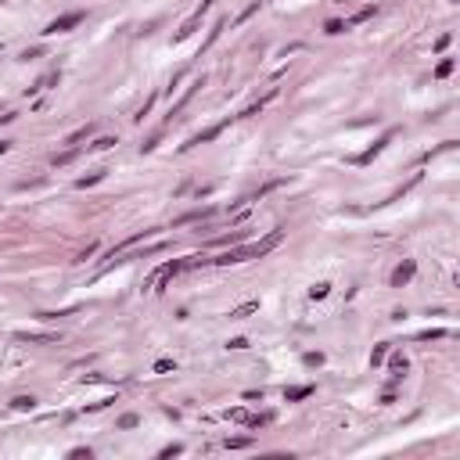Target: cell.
Instances as JSON below:
<instances>
[{"label":"cell","mask_w":460,"mask_h":460,"mask_svg":"<svg viewBox=\"0 0 460 460\" xmlns=\"http://www.w3.org/2000/svg\"><path fill=\"white\" fill-rule=\"evenodd\" d=\"M180 270H187V259H173V263H165L162 270H155V277H151L148 284H151V288H155V291H158V295H162V291H165V288H169V281L176 277V273H180Z\"/></svg>","instance_id":"obj_1"},{"label":"cell","mask_w":460,"mask_h":460,"mask_svg":"<svg viewBox=\"0 0 460 460\" xmlns=\"http://www.w3.org/2000/svg\"><path fill=\"white\" fill-rule=\"evenodd\" d=\"M284 241V230H270V234L263 237V241H255L252 248H244V259H263L266 252H273L277 244Z\"/></svg>","instance_id":"obj_2"},{"label":"cell","mask_w":460,"mask_h":460,"mask_svg":"<svg viewBox=\"0 0 460 460\" xmlns=\"http://www.w3.org/2000/svg\"><path fill=\"white\" fill-rule=\"evenodd\" d=\"M234 119H237V115H230V119H223V122H216V126H209L205 133H198V137H191V141L183 144V151H191V148H198V144H209L212 137H220V133H223V130L230 126V122H234Z\"/></svg>","instance_id":"obj_3"},{"label":"cell","mask_w":460,"mask_h":460,"mask_svg":"<svg viewBox=\"0 0 460 460\" xmlns=\"http://www.w3.org/2000/svg\"><path fill=\"white\" fill-rule=\"evenodd\" d=\"M83 18H86L83 11H69V14H61V18H54L47 29H43V33H69V29H76Z\"/></svg>","instance_id":"obj_4"},{"label":"cell","mask_w":460,"mask_h":460,"mask_svg":"<svg viewBox=\"0 0 460 460\" xmlns=\"http://www.w3.org/2000/svg\"><path fill=\"white\" fill-rule=\"evenodd\" d=\"M209 7H212V0H202V4H198V11H194L191 18H187V22L180 25V33H176V40H187V36L194 33V29L202 25V18H205V11H209Z\"/></svg>","instance_id":"obj_5"},{"label":"cell","mask_w":460,"mask_h":460,"mask_svg":"<svg viewBox=\"0 0 460 460\" xmlns=\"http://www.w3.org/2000/svg\"><path fill=\"white\" fill-rule=\"evenodd\" d=\"M413 273H417V263H413V259H403V263L392 270V288H406L413 281Z\"/></svg>","instance_id":"obj_6"},{"label":"cell","mask_w":460,"mask_h":460,"mask_svg":"<svg viewBox=\"0 0 460 460\" xmlns=\"http://www.w3.org/2000/svg\"><path fill=\"white\" fill-rule=\"evenodd\" d=\"M388 141H392V133H385V137H381V141H374V148H367L363 155H356L352 162H356V165H367V162H371L374 155H381V151H385V144H388Z\"/></svg>","instance_id":"obj_7"},{"label":"cell","mask_w":460,"mask_h":460,"mask_svg":"<svg viewBox=\"0 0 460 460\" xmlns=\"http://www.w3.org/2000/svg\"><path fill=\"white\" fill-rule=\"evenodd\" d=\"M374 14H378V7H374V4H367V7H360V11H356V14H352V18L345 22V29H349V25H360V22H371Z\"/></svg>","instance_id":"obj_8"},{"label":"cell","mask_w":460,"mask_h":460,"mask_svg":"<svg viewBox=\"0 0 460 460\" xmlns=\"http://www.w3.org/2000/svg\"><path fill=\"white\" fill-rule=\"evenodd\" d=\"M309 395H313V385H299V388H288L284 399L288 403H299V399H309Z\"/></svg>","instance_id":"obj_9"},{"label":"cell","mask_w":460,"mask_h":460,"mask_svg":"<svg viewBox=\"0 0 460 460\" xmlns=\"http://www.w3.org/2000/svg\"><path fill=\"white\" fill-rule=\"evenodd\" d=\"M90 133H94V126H90V122H86V126H79V130H76V133L69 137L65 144H69V148H79L83 141H90Z\"/></svg>","instance_id":"obj_10"},{"label":"cell","mask_w":460,"mask_h":460,"mask_svg":"<svg viewBox=\"0 0 460 460\" xmlns=\"http://www.w3.org/2000/svg\"><path fill=\"white\" fill-rule=\"evenodd\" d=\"M104 176H108V169H97V173H90V176H79V180H76V187L86 191V187H94V183H101Z\"/></svg>","instance_id":"obj_11"},{"label":"cell","mask_w":460,"mask_h":460,"mask_svg":"<svg viewBox=\"0 0 460 460\" xmlns=\"http://www.w3.org/2000/svg\"><path fill=\"white\" fill-rule=\"evenodd\" d=\"M259 309V302H244V306H237V309H230V320H244V316H252Z\"/></svg>","instance_id":"obj_12"},{"label":"cell","mask_w":460,"mask_h":460,"mask_svg":"<svg viewBox=\"0 0 460 460\" xmlns=\"http://www.w3.org/2000/svg\"><path fill=\"white\" fill-rule=\"evenodd\" d=\"M248 237V230H234V234H227V237H216L212 244H237V241H244Z\"/></svg>","instance_id":"obj_13"},{"label":"cell","mask_w":460,"mask_h":460,"mask_svg":"<svg viewBox=\"0 0 460 460\" xmlns=\"http://www.w3.org/2000/svg\"><path fill=\"white\" fill-rule=\"evenodd\" d=\"M453 65H457L453 58H442V61H439V69H435V79H446V76L453 72Z\"/></svg>","instance_id":"obj_14"},{"label":"cell","mask_w":460,"mask_h":460,"mask_svg":"<svg viewBox=\"0 0 460 460\" xmlns=\"http://www.w3.org/2000/svg\"><path fill=\"white\" fill-rule=\"evenodd\" d=\"M392 371H395V381L406 374V356H403V352H395V356H392Z\"/></svg>","instance_id":"obj_15"},{"label":"cell","mask_w":460,"mask_h":460,"mask_svg":"<svg viewBox=\"0 0 460 460\" xmlns=\"http://www.w3.org/2000/svg\"><path fill=\"white\" fill-rule=\"evenodd\" d=\"M11 406H14V410H33V406H36V399H33V395H14Z\"/></svg>","instance_id":"obj_16"},{"label":"cell","mask_w":460,"mask_h":460,"mask_svg":"<svg viewBox=\"0 0 460 460\" xmlns=\"http://www.w3.org/2000/svg\"><path fill=\"white\" fill-rule=\"evenodd\" d=\"M385 356H388V342H385V345H378V349L371 352V367H381V363H385Z\"/></svg>","instance_id":"obj_17"},{"label":"cell","mask_w":460,"mask_h":460,"mask_svg":"<svg viewBox=\"0 0 460 460\" xmlns=\"http://www.w3.org/2000/svg\"><path fill=\"white\" fill-rule=\"evenodd\" d=\"M252 446V439L248 435H237V439H227V450H248Z\"/></svg>","instance_id":"obj_18"},{"label":"cell","mask_w":460,"mask_h":460,"mask_svg":"<svg viewBox=\"0 0 460 460\" xmlns=\"http://www.w3.org/2000/svg\"><path fill=\"white\" fill-rule=\"evenodd\" d=\"M108 148H115V137H97V141L90 144V151H108Z\"/></svg>","instance_id":"obj_19"},{"label":"cell","mask_w":460,"mask_h":460,"mask_svg":"<svg viewBox=\"0 0 460 460\" xmlns=\"http://www.w3.org/2000/svg\"><path fill=\"white\" fill-rule=\"evenodd\" d=\"M327 291H331V284L320 281V284H313V288H309V299H327Z\"/></svg>","instance_id":"obj_20"},{"label":"cell","mask_w":460,"mask_h":460,"mask_svg":"<svg viewBox=\"0 0 460 460\" xmlns=\"http://www.w3.org/2000/svg\"><path fill=\"white\" fill-rule=\"evenodd\" d=\"M302 363H306V367H320V363H324V352H306Z\"/></svg>","instance_id":"obj_21"},{"label":"cell","mask_w":460,"mask_h":460,"mask_svg":"<svg viewBox=\"0 0 460 460\" xmlns=\"http://www.w3.org/2000/svg\"><path fill=\"white\" fill-rule=\"evenodd\" d=\"M342 29H345V22H338V18H331V22L324 25V33H331V36H338Z\"/></svg>","instance_id":"obj_22"},{"label":"cell","mask_w":460,"mask_h":460,"mask_svg":"<svg viewBox=\"0 0 460 460\" xmlns=\"http://www.w3.org/2000/svg\"><path fill=\"white\" fill-rule=\"evenodd\" d=\"M255 11H259V0H255V4H248V7H244V11L237 14V25H241V22H248L252 14H255Z\"/></svg>","instance_id":"obj_23"},{"label":"cell","mask_w":460,"mask_h":460,"mask_svg":"<svg viewBox=\"0 0 460 460\" xmlns=\"http://www.w3.org/2000/svg\"><path fill=\"white\" fill-rule=\"evenodd\" d=\"M141 424V417H137V413H126V417H119V428H137Z\"/></svg>","instance_id":"obj_24"},{"label":"cell","mask_w":460,"mask_h":460,"mask_svg":"<svg viewBox=\"0 0 460 460\" xmlns=\"http://www.w3.org/2000/svg\"><path fill=\"white\" fill-rule=\"evenodd\" d=\"M173 367H176L173 360H158V363H155V374H169V371H173Z\"/></svg>","instance_id":"obj_25"},{"label":"cell","mask_w":460,"mask_h":460,"mask_svg":"<svg viewBox=\"0 0 460 460\" xmlns=\"http://www.w3.org/2000/svg\"><path fill=\"white\" fill-rule=\"evenodd\" d=\"M180 453H183V446H165L158 457H162V460H169V457H180Z\"/></svg>","instance_id":"obj_26"},{"label":"cell","mask_w":460,"mask_h":460,"mask_svg":"<svg viewBox=\"0 0 460 460\" xmlns=\"http://www.w3.org/2000/svg\"><path fill=\"white\" fill-rule=\"evenodd\" d=\"M450 40H453V36H450V33H442V36H439V40H435V51H446V47H450Z\"/></svg>","instance_id":"obj_27"},{"label":"cell","mask_w":460,"mask_h":460,"mask_svg":"<svg viewBox=\"0 0 460 460\" xmlns=\"http://www.w3.org/2000/svg\"><path fill=\"white\" fill-rule=\"evenodd\" d=\"M227 345H230V349H248V338H230Z\"/></svg>","instance_id":"obj_28"},{"label":"cell","mask_w":460,"mask_h":460,"mask_svg":"<svg viewBox=\"0 0 460 460\" xmlns=\"http://www.w3.org/2000/svg\"><path fill=\"white\" fill-rule=\"evenodd\" d=\"M421 338H424V342H428V338H446V331H442V327H439V331H424Z\"/></svg>","instance_id":"obj_29"},{"label":"cell","mask_w":460,"mask_h":460,"mask_svg":"<svg viewBox=\"0 0 460 460\" xmlns=\"http://www.w3.org/2000/svg\"><path fill=\"white\" fill-rule=\"evenodd\" d=\"M7 148H11V144H7V141H0V155H4V151H7Z\"/></svg>","instance_id":"obj_30"}]
</instances>
